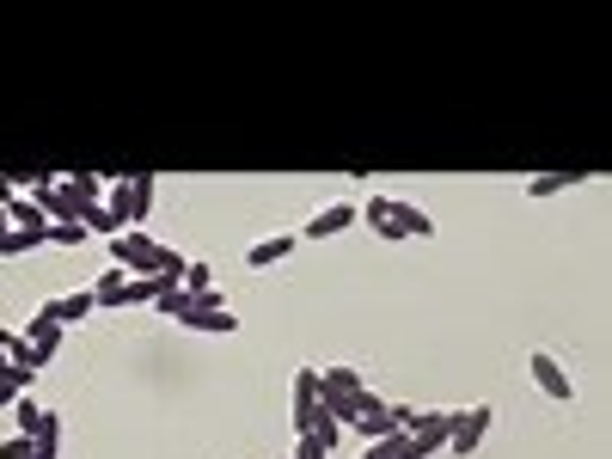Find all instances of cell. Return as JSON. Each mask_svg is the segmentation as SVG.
<instances>
[{
  "mask_svg": "<svg viewBox=\"0 0 612 459\" xmlns=\"http://www.w3.org/2000/svg\"><path fill=\"white\" fill-rule=\"evenodd\" d=\"M153 190H160V178L153 172H135V178H117L111 184V196H105V215L129 233V227H141L147 221V209H153Z\"/></svg>",
  "mask_w": 612,
  "mask_h": 459,
  "instance_id": "1",
  "label": "cell"
},
{
  "mask_svg": "<svg viewBox=\"0 0 612 459\" xmlns=\"http://www.w3.org/2000/svg\"><path fill=\"white\" fill-rule=\"evenodd\" d=\"M105 251H111V264H117L123 276H160V258H166V245L153 239V233H141V227L117 233Z\"/></svg>",
  "mask_w": 612,
  "mask_h": 459,
  "instance_id": "2",
  "label": "cell"
},
{
  "mask_svg": "<svg viewBox=\"0 0 612 459\" xmlns=\"http://www.w3.org/2000/svg\"><path fill=\"white\" fill-rule=\"evenodd\" d=\"M527 380H533L551 404H576V380L564 374V362H557L551 349H527Z\"/></svg>",
  "mask_w": 612,
  "mask_h": 459,
  "instance_id": "3",
  "label": "cell"
},
{
  "mask_svg": "<svg viewBox=\"0 0 612 459\" xmlns=\"http://www.w3.org/2000/svg\"><path fill=\"white\" fill-rule=\"evenodd\" d=\"M490 423H496V411H490V404H472V411H453V435H447V453H459V459H472V453L484 447Z\"/></svg>",
  "mask_w": 612,
  "mask_h": 459,
  "instance_id": "4",
  "label": "cell"
},
{
  "mask_svg": "<svg viewBox=\"0 0 612 459\" xmlns=\"http://www.w3.org/2000/svg\"><path fill=\"white\" fill-rule=\"evenodd\" d=\"M417 441V459H429V453H447V435H453V411H417L411 417V429H404Z\"/></svg>",
  "mask_w": 612,
  "mask_h": 459,
  "instance_id": "5",
  "label": "cell"
},
{
  "mask_svg": "<svg viewBox=\"0 0 612 459\" xmlns=\"http://www.w3.org/2000/svg\"><path fill=\"white\" fill-rule=\"evenodd\" d=\"M19 337H25V362H31V368H49V362H56V349H62V325H56V319L37 313Z\"/></svg>",
  "mask_w": 612,
  "mask_h": 459,
  "instance_id": "6",
  "label": "cell"
},
{
  "mask_svg": "<svg viewBox=\"0 0 612 459\" xmlns=\"http://www.w3.org/2000/svg\"><path fill=\"white\" fill-rule=\"evenodd\" d=\"M37 313L68 331V325H86V313H98V300H92V288H74V294H56V300H37Z\"/></svg>",
  "mask_w": 612,
  "mask_h": 459,
  "instance_id": "7",
  "label": "cell"
},
{
  "mask_svg": "<svg viewBox=\"0 0 612 459\" xmlns=\"http://www.w3.org/2000/svg\"><path fill=\"white\" fill-rule=\"evenodd\" d=\"M355 227V202H325V209H313V221H306L294 239H337Z\"/></svg>",
  "mask_w": 612,
  "mask_h": 459,
  "instance_id": "8",
  "label": "cell"
},
{
  "mask_svg": "<svg viewBox=\"0 0 612 459\" xmlns=\"http://www.w3.org/2000/svg\"><path fill=\"white\" fill-rule=\"evenodd\" d=\"M392 227H398V239H435V215L404 196H392Z\"/></svg>",
  "mask_w": 612,
  "mask_h": 459,
  "instance_id": "9",
  "label": "cell"
},
{
  "mask_svg": "<svg viewBox=\"0 0 612 459\" xmlns=\"http://www.w3.org/2000/svg\"><path fill=\"white\" fill-rule=\"evenodd\" d=\"M294 245H300L294 233H264L258 245H251V251H245V270H270V264H282V258H288V251H294Z\"/></svg>",
  "mask_w": 612,
  "mask_h": 459,
  "instance_id": "10",
  "label": "cell"
},
{
  "mask_svg": "<svg viewBox=\"0 0 612 459\" xmlns=\"http://www.w3.org/2000/svg\"><path fill=\"white\" fill-rule=\"evenodd\" d=\"M49 245V227H7L0 233V258H25V251H43Z\"/></svg>",
  "mask_w": 612,
  "mask_h": 459,
  "instance_id": "11",
  "label": "cell"
},
{
  "mask_svg": "<svg viewBox=\"0 0 612 459\" xmlns=\"http://www.w3.org/2000/svg\"><path fill=\"white\" fill-rule=\"evenodd\" d=\"M178 325H184V331H209V337H227V331H239V313H233V306H215V313H184Z\"/></svg>",
  "mask_w": 612,
  "mask_h": 459,
  "instance_id": "12",
  "label": "cell"
},
{
  "mask_svg": "<svg viewBox=\"0 0 612 459\" xmlns=\"http://www.w3.org/2000/svg\"><path fill=\"white\" fill-rule=\"evenodd\" d=\"M31 453H37V459H56V453H62V417H56V411H43V417H37V429H31Z\"/></svg>",
  "mask_w": 612,
  "mask_h": 459,
  "instance_id": "13",
  "label": "cell"
},
{
  "mask_svg": "<svg viewBox=\"0 0 612 459\" xmlns=\"http://www.w3.org/2000/svg\"><path fill=\"white\" fill-rule=\"evenodd\" d=\"M337 392H362V374H355L349 362H331V368H319V398H337Z\"/></svg>",
  "mask_w": 612,
  "mask_h": 459,
  "instance_id": "14",
  "label": "cell"
},
{
  "mask_svg": "<svg viewBox=\"0 0 612 459\" xmlns=\"http://www.w3.org/2000/svg\"><path fill=\"white\" fill-rule=\"evenodd\" d=\"M564 190H576V172H539V178H527V202L564 196Z\"/></svg>",
  "mask_w": 612,
  "mask_h": 459,
  "instance_id": "15",
  "label": "cell"
},
{
  "mask_svg": "<svg viewBox=\"0 0 612 459\" xmlns=\"http://www.w3.org/2000/svg\"><path fill=\"white\" fill-rule=\"evenodd\" d=\"M368 459H417V441L404 435V429H392V435L368 441Z\"/></svg>",
  "mask_w": 612,
  "mask_h": 459,
  "instance_id": "16",
  "label": "cell"
},
{
  "mask_svg": "<svg viewBox=\"0 0 612 459\" xmlns=\"http://www.w3.org/2000/svg\"><path fill=\"white\" fill-rule=\"evenodd\" d=\"M123 282H129V276H123V270H117V264H105V270H98V276H92V282H86V288H92V300H98V306H111V300H117V288H123Z\"/></svg>",
  "mask_w": 612,
  "mask_h": 459,
  "instance_id": "17",
  "label": "cell"
},
{
  "mask_svg": "<svg viewBox=\"0 0 612 459\" xmlns=\"http://www.w3.org/2000/svg\"><path fill=\"white\" fill-rule=\"evenodd\" d=\"M111 306H153V276H129Z\"/></svg>",
  "mask_w": 612,
  "mask_h": 459,
  "instance_id": "18",
  "label": "cell"
},
{
  "mask_svg": "<svg viewBox=\"0 0 612 459\" xmlns=\"http://www.w3.org/2000/svg\"><path fill=\"white\" fill-rule=\"evenodd\" d=\"M294 404H319V368H294Z\"/></svg>",
  "mask_w": 612,
  "mask_h": 459,
  "instance_id": "19",
  "label": "cell"
},
{
  "mask_svg": "<svg viewBox=\"0 0 612 459\" xmlns=\"http://www.w3.org/2000/svg\"><path fill=\"white\" fill-rule=\"evenodd\" d=\"M49 245H56V251H74V245H86V227H80V221H56V227H49Z\"/></svg>",
  "mask_w": 612,
  "mask_h": 459,
  "instance_id": "20",
  "label": "cell"
},
{
  "mask_svg": "<svg viewBox=\"0 0 612 459\" xmlns=\"http://www.w3.org/2000/svg\"><path fill=\"white\" fill-rule=\"evenodd\" d=\"M202 288H215V270L202 264V258H190L184 264V294H202Z\"/></svg>",
  "mask_w": 612,
  "mask_h": 459,
  "instance_id": "21",
  "label": "cell"
},
{
  "mask_svg": "<svg viewBox=\"0 0 612 459\" xmlns=\"http://www.w3.org/2000/svg\"><path fill=\"white\" fill-rule=\"evenodd\" d=\"M37 417H43V404H37V398H13V423H19V435H31Z\"/></svg>",
  "mask_w": 612,
  "mask_h": 459,
  "instance_id": "22",
  "label": "cell"
},
{
  "mask_svg": "<svg viewBox=\"0 0 612 459\" xmlns=\"http://www.w3.org/2000/svg\"><path fill=\"white\" fill-rule=\"evenodd\" d=\"M0 459H37L31 453V435H7V441H0Z\"/></svg>",
  "mask_w": 612,
  "mask_h": 459,
  "instance_id": "23",
  "label": "cell"
},
{
  "mask_svg": "<svg viewBox=\"0 0 612 459\" xmlns=\"http://www.w3.org/2000/svg\"><path fill=\"white\" fill-rule=\"evenodd\" d=\"M19 196H25V190H19L13 178H0V209H7V202H19Z\"/></svg>",
  "mask_w": 612,
  "mask_h": 459,
  "instance_id": "24",
  "label": "cell"
},
{
  "mask_svg": "<svg viewBox=\"0 0 612 459\" xmlns=\"http://www.w3.org/2000/svg\"><path fill=\"white\" fill-rule=\"evenodd\" d=\"M13 398H19V392H13L7 380H0V411H13Z\"/></svg>",
  "mask_w": 612,
  "mask_h": 459,
  "instance_id": "25",
  "label": "cell"
},
{
  "mask_svg": "<svg viewBox=\"0 0 612 459\" xmlns=\"http://www.w3.org/2000/svg\"><path fill=\"white\" fill-rule=\"evenodd\" d=\"M0 233H7V209H0Z\"/></svg>",
  "mask_w": 612,
  "mask_h": 459,
  "instance_id": "26",
  "label": "cell"
},
{
  "mask_svg": "<svg viewBox=\"0 0 612 459\" xmlns=\"http://www.w3.org/2000/svg\"><path fill=\"white\" fill-rule=\"evenodd\" d=\"M362 459H368V453H362Z\"/></svg>",
  "mask_w": 612,
  "mask_h": 459,
  "instance_id": "27",
  "label": "cell"
}]
</instances>
